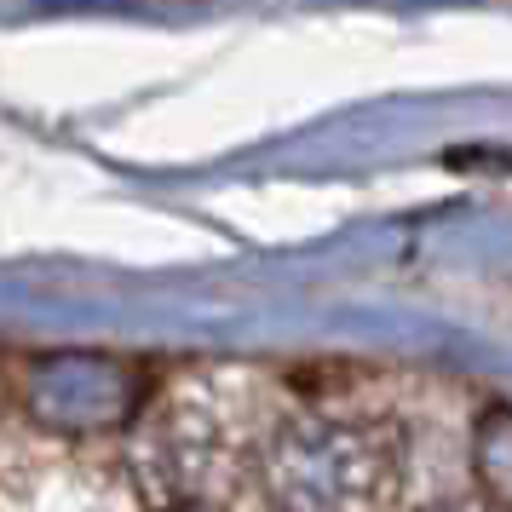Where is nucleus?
Wrapping results in <instances>:
<instances>
[{
	"label": "nucleus",
	"mask_w": 512,
	"mask_h": 512,
	"mask_svg": "<svg viewBox=\"0 0 512 512\" xmlns=\"http://www.w3.org/2000/svg\"><path fill=\"white\" fill-rule=\"evenodd\" d=\"M472 472L489 489V501L512 507V409H489L472 432Z\"/></svg>",
	"instance_id": "nucleus-1"
}]
</instances>
